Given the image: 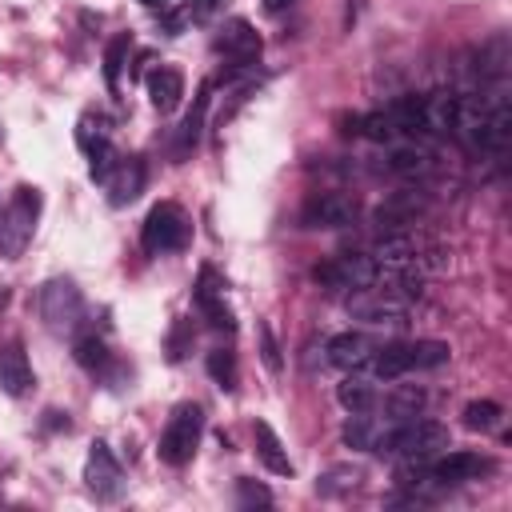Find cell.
Listing matches in <instances>:
<instances>
[{"mask_svg": "<svg viewBox=\"0 0 512 512\" xmlns=\"http://www.w3.org/2000/svg\"><path fill=\"white\" fill-rule=\"evenodd\" d=\"M448 448V428L424 416L412 420H392V428L380 440V456H400V460H432L436 452Z\"/></svg>", "mask_w": 512, "mask_h": 512, "instance_id": "1", "label": "cell"}, {"mask_svg": "<svg viewBox=\"0 0 512 512\" xmlns=\"http://www.w3.org/2000/svg\"><path fill=\"white\" fill-rule=\"evenodd\" d=\"M36 220H40V188L32 184H16L8 204L0 208V256L4 260H16L32 232H36Z\"/></svg>", "mask_w": 512, "mask_h": 512, "instance_id": "2", "label": "cell"}, {"mask_svg": "<svg viewBox=\"0 0 512 512\" xmlns=\"http://www.w3.org/2000/svg\"><path fill=\"white\" fill-rule=\"evenodd\" d=\"M188 240H192V220H188V212L180 204L160 200V204L148 208V216L140 224V248L148 256L180 252V248H188Z\"/></svg>", "mask_w": 512, "mask_h": 512, "instance_id": "3", "label": "cell"}, {"mask_svg": "<svg viewBox=\"0 0 512 512\" xmlns=\"http://www.w3.org/2000/svg\"><path fill=\"white\" fill-rule=\"evenodd\" d=\"M200 436H204V408L196 400H184V404L172 408V416H168V424L160 432V448L156 452H160V460L168 468H184L196 456Z\"/></svg>", "mask_w": 512, "mask_h": 512, "instance_id": "4", "label": "cell"}, {"mask_svg": "<svg viewBox=\"0 0 512 512\" xmlns=\"http://www.w3.org/2000/svg\"><path fill=\"white\" fill-rule=\"evenodd\" d=\"M216 56L228 60L224 68V80H240V76H256V60H260V32L244 20V16H232L216 40H212Z\"/></svg>", "mask_w": 512, "mask_h": 512, "instance_id": "5", "label": "cell"}, {"mask_svg": "<svg viewBox=\"0 0 512 512\" xmlns=\"http://www.w3.org/2000/svg\"><path fill=\"white\" fill-rule=\"evenodd\" d=\"M40 316H44L48 332H56V336H72L84 324V296H80L72 276L44 280V288H40Z\"/></svg>", "mask_w": 512, "mask_h": 512, "instance_id": "6", "label": "cell"}, {"mask_svg": "<svg viewBox=\"0 0 512 512\" xmlns=\"http://www.w3.org/2000/svg\"><path fill=\"white\" fill-rule=\"evenodd\" d=\"M348 316L360 320V324H368V328H392V332H400L408 324V316H412V304L372 284V288H360V292L348 296Z\"/></svg>", "mask_w": 512, "mask_h": 512, "instance_id": "7", "label": "cell"}, {"mask_svg": "<svg viewBox=\"0 0 512 512\" xmlns=\"http://www.w3.org/2000/svg\"><path fill=\"white\" fill-rule=\"evenodd\" d=\"M380 276L376 260L364 256V252H340V256H328L324 264L312 268V280L324 284V288H336V292H360V288H372Z\"/></svg>", "mask_w": 512, "mask_h": 512, "instance_id": "8", "label": "cell"}, {"mask_svg": "<svg viewBox=\"0 0 512 512\" xmlns=\"http://www.w3.org/2000/svg\"><path fill=\"white\" fill-rule=\"evenodd\" d=\"M76 144H80V152L88 156V176L96 180V184H104V176L112 172V164L120 160V152L112 148V132H108V124H104V116H80L76 120Z\"/></svg>", "mask_w": 512, "mask_h": 512, "instance_id": "9", "label": "cell"}, {"mask_svg": "<svg viewBox=\"0 0 512 512\" xmlns=\"http://www.w3.org/2000/svg\"><path fill=\"white\" fill-rule=\"evenodd\" d=\"M360 204L348 192H316L300 208V228H348L356 224Z\"/></svg>", "mask_w": 512, "mask_h": 512, "instance_id": "10", "label": "cell"}, {"mask_svg": "<svg viewBox=\"0 0 512 512\" xmlns=\"http://www.w3.org/2000/svg\"><path fill=\"white\" fill-rule=\"evenodd\" d=\"M84 488L96 496V500H116L124 492V468L120 460L112 456V448L104 440H96L88 448V460H84Z\"/></svg>", "mask_w": 512, "mask_h": 512, "instance_id": "11", "label": "cell"}, {"mask_svg": "<svg viewBox=\"0 0 512 512\" xmlns=\"http://www.w3.org/2000/svg\"><path fill=\"white\" fill-rule=\"evenodd\" d=\"M144 176H148V168H144V160H140V156H120V160L112 164V172L104 176L108 204H112V208L132 204V200L144 192Z\"/></svg>", "mask_w": 512, "mask_h": 512, "instance_id": "12", "label": "cell"}, {"mask_svg": "<svg viewBox=\"0 0 512 512\" xmlns=\"http://www.w3.org/2000/svg\"><path fill=\"white\" fill-rule=\"evenodd\" d=\"M196 304H200V312L208 316V324L212 328H220V332H236V316H232V308L224 304V280L216 276V268H200V276H196Z\"/></svg>", "mask_w": 512, "mask_h": 512, "instance_id": "13", "label": "cell"}, {"mask_svg": "<svg viewBox=\"0 0 512 512\" xmlns=\"http://www.w3.org/2000/svg\"><path fill=\"white\" fill-rule=\"evenodd\" d=\"M32 384H36V376H32L24 340H20V336H8V340L0 344V388H4L8 396H28Z\"/></svg>", "mask_w": 512, "mask_h": 512, "instance_id": "14", "label": "cell"}, {"mask_svg": "<svg viewBox=\"0 0 512 512\" xmlns=\"http://www.w3.org/2000/svg\"><path fill=\"white\" fill-rule=\"evenodd\" d=\"M424 208H428V200L420 196V192H392L376 212H372V224L380 228V232H400V228H408V224H416L420 216H424Z\"/></svg>", "mask_w": 512, "mask_h": 512, "instance_id": "15", "label": "cell"}, {"mask_svg": "<svg viewBox=\"0 0 512 512\" xmlns=\"http://www.w3.org/2000/svg\"><path fill=\"white\" fill-rule=\"evenodd\" d=\"M432 464V476L448 488V484H468V480H480V476H488L496 464H492V456H480V452H448V456H440V460H428Z\"/></svg>", "mask_w": 512, "mask_h": 512, "instance_id": "16", "label": "cell"}, {"mask_svg": "<svg viewBox=\"0 0 512 512\" xmlns=\"http://www.w3.org/2000/svg\"><path fill=\"white\" fill-rule=\"evenodd\" d=\"M424 136H452L456 132V112H460V92L436 88L424 92Z\"/></svg>", "mask_w": 512, "mask_h": 512, "instance_id": "17", "label": "cell"}, {"mask_svg": "<svg viewBox=\"0 0 512 512\" xmlns=\"http://www.w3.org/2000/svg\"><path fill=\"white\" fill-rule=\"evenodd\" d=\"M208 100H212V84L204 80V84L196 88V96H192V108H188V116L180 120V128H176V136H172V156H176V160H188V156H192V148L200 144Z\"/></svg>", "mask_w": 512, "mask_h": 512, "instance_id": "18", "label": "cell"}, {"mask_svg": "<svg viewBox=\"0 0 512 512\" xmlns=\"http://www.w3.org/2000/svg\"><path fill=\"white\" fill-rule=\"evenodd\" d=\"M372 352H376V344H372L364 332H340V336H332V340L324 344V360H328L332 368H344V372L364 368Z\"/></svg>", "mask_w": 512, "mask_h": 512, "instance_id": "19", "label": "cell"}, {"mask_svg": "<svg viewBox=\"0 0 512 512\" xmlns=\"http://www.w3.org/2000/svg\"><path fill=\"white\" fill-rule=\"evenodd\" d=\"M148 100H152L156 112L180 108V100H184V72L180 68H168V64L152 68L148 72Z\"/></svg>", "mask_w": 512, "mask_h": 512, "instance_id": "20", "label": "cell"}, {"mask_svg": "<svg viewBox=\"0 0 512 512\" xmlns=\"http://www.w3.org/2000/svg\"><path fill=\"white\" fill-rule=\"evenodd\" d=\"M336 400L348 408V412H376V400H380V380H372L368 372H348L336 388Z\"/></svg>", "mask_w": 512, "mask_h": 512, "instance_id": "21", "label": "cell"}, {"mask_svg": "<svg viewBox=\"0 0 512 512\" xmlns=\"http://www.w3.org/2000/svg\"><path fill=\"white\" fill-rule=\"evenodd\" d=\"M388 428H392V420H388V416L380 420V416H372V412H352L340 436H344V444H348V448H360V452H376Z\"/></svg>", "mask_w": 512, "mask_h": 512, "instance_id": "22", "label": "cell"}, {"mask_svg": "<svg viewBox=\"0 0 512 512\" xmlns=\"http://www.w3.org/2000/svg\"><path fill=\"white\" fill-rule=\"evenodd\" d=\"M252 436H256V456H260V464H264L272 476H292V460H288V448L280 444V436L272 432V424L256 420Z\"/></svg>", "mask_w": 512, "mask_h": 512, "instance_id": "23", "label": "cell"}, {"mask_svg": "<svg viewBox=\"0 0 512 512\" xmlns=\"http://www.w3.org/2000/svg\"><path fill=\"white\" fill-rule=\"evenodd\" d=\"M364 480V468L360 464H332L316 476V496L324 500H340V496H352Z\"/></svg>", "mask_w": 512, "mask_h": 512, "instance_id": "24", "label": "cell"}, {"mask_svg": "<svg viewBox=\"0 0 512 512\" xmlns=\"http://www.w3.org/2000/svg\"><path fill=\"white\" fill-rule=\"evenodd\" d=\"M424 404H428V392L416 388V384H396L388 396L376 400V408H384L388 420H412V416L424 412Z\"/></svg>", "mask_w": 512, "mask_h": 512, "instance_id": "25", "label": "cell"}, {"mask_svg": "<svg viewBox=\"0 0 512 512\" xmlns=\"http://www.w3.org/2000/svg\"><path fill=\"white\" fill-rule=\"evenodd\" d=\"M508 72V36H492L488 44L476 48V64H472V76L480 84H492Z\"/></svg>", "mask_w": 512, "mask_h": 512, "instance_id": "26", "label": "cell"}, {"mask_svg": "<svg viewBox=\"0 0 512 512\" xmlns=\"http://www.w3.org/2000/svg\"><path fill=\"white\" fill-rule=\"evenodd\" d=\"M428 168H432V152L420 144H396L388 152V172L396 176H424Z\"/></svg>", "mask_w": 512, "mask_h": 512, "instance_id": "27", "label": "cell"}, {"mask_svg": "<svg viewBox=\"0 0 512 512\" xmlns=\"http://www.w3.org/2000/svg\"><path fill=\"white\" fill-rule=\"evenodd\" d=\"M404 356H408V372H424V368L448 364L452 348L444 340H412V344H404Z\"/></svg>", "mask_w": 512, "mask_h": 512, "instance_id": "28", "label": "cell"}, {"mask_svg": "<svg viewBox=\"0 0 512 512\" xmlns=\"http://www.w3.org/2000/svg\"><path fill=\"white\" fill-rule=\"evenodd\" d=\"M128 52H132V36H128V32L112 36L108 48H104V80H108V92H112V96L120 92V72H124V64H128Z\"/></svg>", "mask_w": 512, "mask_h": 512, "instance_id": "29", "label": "cell"}, {"mask_svg": "<svg viewBox=\"0 0 512 512\" xmlns=\"http://www.w3.org/2000/svg\"><path fill=\"white\" fill-rule=\"evenodd\" d=\"M204 368H208V376H212L224 392H236V384H240L236 352H228V348H212V352H208V360H204Z\"/></svg>", "mask_w": 512, "mask_h": 512, "instance_id": "30", "label": "cell"}, {"mask_svg": "<svg viewBox=\"0 0 512 512\" xmlns=\"http://www.w3.org/2000/svg\"><path fill=\"white\" fill-rule=\"evenodd\" d=\"M72 356H76V364L88 368V372H104V368L112 364V352H108V344H104L100 336H80V340L72 344Z\"/></svg>", "mask_w": 512, "mask_h": 512, "instance_id": "31", "label": "cell"}, {"mask_svg": "<svg viewBox=\"0 0 512 512\" xmlns=\"http://www.w3.org/2000/svg\"><path fill=\"white\" fill-rule=\"evenodd\" d=\"M500 416H504V408H500L496 400H472V404L464 408V428H472V432H492V428L500 424Z\"/></svg>", "mask_w": 512, "mask_h": 512, "instance_id": "32", "label": "cell"}, {"mask_svg": "<svg viewBox=\"0 0 512 512\" xmlns=\"http://www.w3.org/2000/svg\"><path fill=\"white\" fill-rule=\"evenodd\" d=\"M236 504H240V508H268V504H272V492H268L264 484L240 476V480H236Z\"/></svg>", "mask_w": 512, "mask_h": 512, "instance_id": "33", "label": "cell"}, {"mask_svg": "<svg viewBox=\"0 0 512 512\" xmlns=\"http://www.w3.org/2000/svg\"><path fill=\"white\" fill-rule=\"evenodd\" d=\"M192 348V324L188 320H176L172 324V336H168V360H184Z\"/></svg>", "mask_w": 512, "mask_h": 512, "instance_id": "34", "label": "cell"}, {"mask_svg": "<svg viewBox=\"0 0 512 512\" xmlns=\"http://www.w3.org/2000/svg\"><path fill=\"white\" fill-rule=\"evenodd\" d=\"M260 360H264V368H268V372H280V368H284L280 348H276V340H272V328H268V324H260Z\"/></svg>", "mask_w": 512, "mask_h": 512, "instance_id": "35", "label": "cell"}, {"mask_svg": "<svg viewBox=\"0 0 512 512\" xmlns=\"http://www.w3.org/2000/svg\"><path fill=\"white\" fill-rule=\"evenodd\" d=\"M216 4H220V0H188V8H192V24L208 20V16L216 12Z\"/></svg>", "mask_w": 512, "mask_h": 512, "instance_id": "36", "label": "cell"}, {"mask_svg": "<svg viewBox=\"0 0 512 512\" xmlns=\"http://www.w3.org/2000/svg\"><path fill=\"white\" fill-rule=\"evenodd\" d=\"M288 4H292V0H264V12H272V16H276V12H284Z\"/></svg>", "mask_w": 512, "mask_h": 512, "instance_id": "37", "label": "cell"}, {"mask_svg": "<svg viewBox=\"0 0 512 512\" xmlns=\"http://www.w3.org/2000/svg\"><path fill=\"white\" fill-rule=\"evenodd\" d=\"M140 4H144V8H160V12H164V8H172V4H180V0H140Z\"/></svg>", "mask_w": 512, "mask_h": 512, "instance_id": "38", "label": "cell"}]
</instances>
